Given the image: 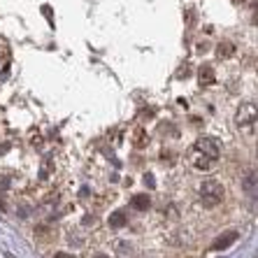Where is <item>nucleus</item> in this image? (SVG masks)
Returning a JSON list of instances; mask_svg holds the SVG:
<instances>
[{"label": "nucleus", "instance_id": "nucleus-1", "mask_svg": "<svg viewBox=\"0 0 258 258\" xmlns=\"http://www.w3.org/2000/svg\"><path fill=\"white\" fill-rule=\"evenodd\" d=\"M219 156H221V144H219V140L200 138V140H196V144H193L191 154H188V161H191L193 170L205 172V170L214 168V163L219 161Z\"/></svg>", "mask_w": 258, "mask_h": 258}, {"label": "nucleus", "instance_id": "nucleus-2", "mask_svg": "<svg viewBox=\"0 0 258 258\" xmlns=\"http://www.w3.org/2000/svg\"><path fill=\"white\" fill-rule=\"evenodd\" d=\"M198 196H200V203H203L205 207H216V205L223 200V186L216 179H207L200 184Z\"/></svg>", "mask_w": 258, "mask_h": 258}, {"label": "nucleus", "instance_id": "nucleus-3", "mask_svg": "<svg viewBox=\"0 0 258 258\" xmlns=\"http://www.w3.org/2000/svg\"><path fill=\"white\" fill-rule=\"evenodd\" d=\"M235 123L242 128V131H251L256 126V105L253 102H242L237 112H235Z\"/></svg>", "mask_w": 258, "mask_h": 258}, {"label": "nucleus", "instance_id": "nucleus-4", "mask_svg": "<svg viewBox=\"0 0 258 258\" xmlns=\"http://www.w3.org/2000/svg\"><path fill=\"white\" fill-rule=\"evenodd\" d=\"M237 237H240V235L235 233V230H230V233H223V235H219V237H216V242H214V244H212V249H214V251H221V249H228V246L233 244V242L237 240Z\"/></svg>", "mask_w": 258, "mask_h": 258}, {"label": "nucleus", "instance_id": "nucleus-5", "mask_svg": "<svg viewBox=\"0 0 258 258\" xmlns=\"http://www.w3.org/2000/svg\"><path fill=\"white\" fill-rule=\"evenodd\" d=\"M214 79H216V75H214V68L212 66H200L198 68V82H200V86H210V84H214Z\"/></svg>", "mask_w": 258, "mask_h": 258}, {"label": "nucleus", "instance_id": "nucleus-6", "mask_svg": "<svg viewBox=\"0 0 258 258\" xmlns=\"http://www.w3.org/2000/svg\"><path fill=\"white\" fill-rule=\"evenodd\" d=\"M131 205L135 207V210L144 212V210H149V207H151V198H149V196H144V193H140V196H133Z\"/></svg>", "mask_w": 258, "mask_h": 258}, {"label": "nucleus", "instance_id": "nucleus-7", "mask_svg": "<svg viewBox=\"0 0 258 258\" xmlns=\"http://www.w3.org/2000/svg\"><path fill=\"white\" fill-rule=\"evenodd\" d=\"M35 237H37V240H42V242H51L56 237V230L49 228V226H37V228H35Z\"/></svg>", "mask_w": 258, "mask_h": 258}, {"label": "nucleus", "instance_id": "nucleus-8", "mask_svg": "<svg viewBox=\"0 0 258 258\" xmlns=\"http://www.w3.org/2000/svg\"><path fill=\"white\" fill-rule=\"evenodd\" d=\"M233 54H235L233 42H219V47H216V56H219V58H230Z\"/></svg>", "mask_w": 258, "mask_h": 258}, {"label": "nucleus", "instance_id": "nucleus-9", "mask_svg": "<svg viewBox=\"0 0 258 258\" xmlns=\"http://www.w3.org/2000/svg\"><path fill=\"white\" fill-rule=\"evenodd\" d=\"M109 226H112V228H123V226H126V212H112V214H109Z\"/></svg>", "mask_w": 258, "mask_h": 258}, {"label": "nucleus", "instance_id": "nucleus-10", "mask_svg": "<svg viewBox=\"0 0 258 258\" xmlns=\"http://www.w3.org/2000/svg\"><path fill=\"white\" fill-rule=\"evenodd\" d=\"M244 188L249 193H256V172H249V177H246V184Z\"/></svg>", "mask_w": 258, "mask_h": 258}, {"label": "nucleus", "instance_id": "nucleus-11", "mask_svg": "<svg viewBox=\"0 0 258 258\" xmlns=\"http://www.w3.org/2000/svg\"><path fill=\"white\" fill-rule=\"evenodd\" d=\"M188 75H191V66H179V70H177V79H186Z\"/></svg>", "mask_w": 258, "mask_h": 258}, {"label": "nucleus", "instance_id": "nucleus-12", "mask_svg": "<svg viewBox=\"0 0 258 258\" xmlns=\"http://www.w3.org/2000/svg\"><path fill=\"white\" fill-rule=\"evenodd\" d=\"M135 142H138V147H144V142H147V135H144L142 128H138V131H135Z\"/></svg>", "mask_w": 258, "mask_h": 258}, {"label": "nucleus", "instance_id": "nucleus-13", "mask_svg": "<svg viewBox=\"0 0 258 258\" xmlns=\"http://www.w3.org/2000/svg\"><path fill=\"white\" fill-rule=\"evenodd\" d=\"M144 184H147L149 188L156 186V179H154V174H144Z\"/></svg>", "mask_w": 258, "mask_h": 258}, {"label": "nucleus", "instance_id": "nucleus-14", "mask_svg": "<svg viewBox=\"0 0 258 258\" xmlns=\"http://www.w3.org/2000/svg\"><path fill=\"white\" fill-rule=\"evenodd\" d=\"M30 140H33V144H42V135H40L37 131L30 133Z\"/></svg>", "mask_w": 258, "mask_h": 258}, {"label": "nucleus", "instance_id": "nucleus-15", "mask_svg": "<svg viewBox=\"0 0 258 258\" xmlns=\"http://www.w3.org/2000/svg\"><path fill=\"white\" fill-rule=\"evenodd\" d=\"M54 258H75V256H70V253H56Z\"/></svg>", "mask_w": 258, "mask_h": 258}, {"label": "nucleus", "instance_id": "nucleus-16", "mask_svg": "<svg viewBox=\"0 0 258 258\" xmlns=\"http://www.w3.org/2000/svg\"><path fill=\"white\" fill-rule=\"evenodd\" d=\"M0 210H5V203H3V200H0Z\"/></svg>", "mask_w": 258, "mask_h": 258}, {"label": "nucleus", "instance_id": "nucleus-17", "mask_svg": "<svg viewBox=\"0 0 258 258\" xmlns=\"http://www.w3.org/2000/svg\"><path fill=\"white\" fill-rule=\"evenodd\" d=\"M233 3H237V5H240V3H244V0H233Z\"/></svg>", "mask_w": 258, "mask_h": 258}, {"label": "nucleus", "instance_id": "nucleus-18", "mask_svg": "<svg viewBox=\"0 0 258 258\" xmlns=\"http://www.w3.org/2000/svg\"><path fill=\"white\" fill-rule=\"evenodd\" d=\"M98 258H105V256H98Z\"/></svg>", "mask_w": 258, "mask_h": 258}]
</instances>
